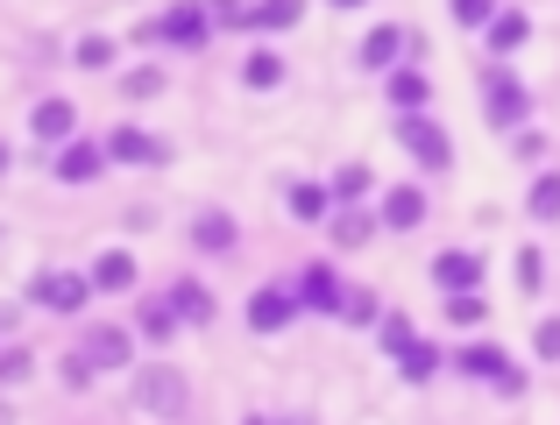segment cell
Here are the masks:
<instances>
[{
    "label": "cell",
    "instance_id": "8992f818",
    "mask_svg": "<svg viewBox=\"0 0 560 425\" xmlns=\"http://www.w3.org/2000/svg\"><path fill=\"white\" fill-rule=\"evenodd\" d=\"M299 312H305L299 284H262L256 298H248V312H242V319H248V333H284Z\"/></svg>",
    "mask_w": 560,
    "mask_h": 425
},
{
    "label": "cell",
    "instance_id": "4dcf8cb0",
    "mask_svg": "<svg viewBox=\"0 0 560 425\" xmlns=\"http://www.w3.org/2000/svg\"><path fill=\"white\" fill-rule=\"evenodd\" d=\"M164 85H171V79H164V64H136V71L121 79V93H128V99H156Z\"/></svg>",
    "mask_w": 560,
    "mask_h": 425
},
{
    "label": "cell",
    "instance_id": "7a4b0ae2",
    "mask_svg": "<svg viewBox=\"0 0 560 425\" xmlns=\"http://www.w3.org/2000/svg\"><path fill=\"white\" fill-rule=\"evenodd\" d=\"M213 28H220L213 8H199V0H178V8H164L156 22H142L136 36H142V43H171V50H199Z\"/></svg>",
    "mask_w": 560,
    "mask_h": 425
},
{
    "label": "cell",
    "instance_id": "f546056e",
    "mask_svg": "<svg viewBox=\"0 0 560 425\" xmlns=\"http://www.w3.org/2000/svg\"><path fill=\"white\" fill-rule=\"evenodd\" d=\"M57 376H65V390H93V376H100V362L85 355V347H71L65 362H57Z\"/></svg>",
    "mask_w": 560,
    "mask_h": 425
},
{
    "label": "cell",
    "instance_id": "f35d334b",
    "mask_svg": "<svg viewBox=\"0 0 560 425\" xmlns=\"http://www.w3.org/2000/svg\"><path fill=\"white\" fill-rule=\"evenodd\" d=\"M0 376H8V383H28V347H22V341L8 347V362H0Z\"/></svg>",
    "mask_w": 560,
    "mask_h": 425
},
{
    "label": "cell",
    "instance_id": "ac0fdd59",
    "mask_svg": "<svg viewBox=\"0 0 560 425\" xmlns=\"http://www.w3.org/2000/svg\"><path fill=\"white\" fill-rule=\"evenodd\" d=\"M284 206H291V220H305V227H313V220H334V206H341V199H334V185L299 178V185L284 192Z\"/></svg>",
    "mask_w": 560,
    "mask_h": 425
},
{
    "label": "cell",
    "instance_id": "e0dca14e",
    "mask_svg": "<svg viewBox=\"0 0 560 425\" xmlns=\"http://www.w3.org/2000/svg\"><path fill=\"white\" fill-rule=\"evenodd\" d=\"M433 284L447 291H476L482 284V256H468V248H447V256H433Z\"/></svg>",
    "mask_w": 560,
    "mask_h": 425
},
{
    "label": "cell",
    "instance_id": "836d02e7",
    "mask_svg": "<svg viewBox=\"0 0 560 425\" xmlns=\"http://www.w3.org/2000/svg\"><path fill=\"white\" fill-rule=\"evenodd\" d=\"M376 341H383V347H390V355H405V347H411V341H419V333H411V319H405V312H383V327H376Z\"/></svg>",
    "mask_w": 560,
    "mask_h": 425
},
{
    "label": "cell",
    "instance_id": "9c48e42d",
    "mask_svg": "<svg viewBox=\"0 0 560 425\" xmlns=\"http://www.w3.org/2000/svg\"><path fill=\"white\" fill-rule=\"evenodd\" d=\"M107 164H114V156H107V142H93V135H79V142H65V150H50L57 185H93Z\"/></svg>",
    "mask_w": 560,
    "mask_h": 425
},
{
    "label": "cell",
    "instance_id": "8fae6325",
    "mask_svg": "<svg viewBox=\"0 0 560 425\" xmlns=\"http://www.w3.org/2000/svg\"><path fill=\"white\" fill-rule=\"evenodd\" d=\"M191 248H199V256H213V262H228L234 248H242V220L220 213V206H206L199 220H191Z\"/></svg>",
    "mask_w": 560,
    "mask_h": 425
},
{
    "label": "cell",
    "instance_id": "30bf717a",
    "mask_svg": "<svg viewBox=\"0 0 560 425\" xmlns=\"http://www.w3.org/2000/svg\"><path fill=\"white\" fill-rule=\"evenodd\" d=\"M107 156H114V164H136V170H164L171 164V142L150 135V128H114V135H107Z\"/></svg>",
    "mask_w": 560,
    "mask_h": 425
},
{
    "label": "cell",
    "instance_id": "1f68e13d",
    "mask_svg": "<svg viewBox=\"0 0 560 425\" xmlns=\"http://www.w3.org/2000/svg\"><path fill=\"white\" fill-rule=\"evenodd\" d=\"M447 319H454V327H482V319H490L482 291H454V298H447Z\"/></svg>",
    "mask_w": 560,
    "mask_h": 425
},
{
    "label": "cell",
    "instance_id": "4316f807",
    "mask_svg": "<svg viewBox=\"0 0 560 425\" xmlns=\"http://www.w3.org/2000/svg\"><path fill=\"white\" fill-rule=\"evenodd\" d=\"M525 213H533V220H560V170H539V178H533Z\"/></svg>",
    "mask_w": 560,
    "mask_h": 425
},
{
    "label": "cell",
    "instance_id": "d6a6232c",
    "mask_svg": "<svg viewBox=\"0 0 560 425\" xmlns=\"http://www.w3.org/2000/svg\"><path fill=\"white\" fill-rule=\"evenodd\" d=\"M447 8H454V22H462V28H490L497 14H504L497 0H447Z\"/></svg>",
    "mask_w": 560,
    "mask_h": 425
},
{
    "label": "cell",
    "instance_id": "52a82bcc",
    "mask_svg": "<svg viewBox=\"0 0 560 425\" xmlns=\"http://www.w3.org/2000/svg\"><path fill=\"white\" fill-rule=\"evenodd\" d=\"M482 114H490V128H525L533 93H525L511 71H490V79H482Z\"/></svg>",
    "mask_w": 560,
    "mask_h": 425
},
{
    "label": "cell",
    "instance_id": "603a6c76",
    "mask_svg": "<svg viewBox=\"0 0 560 425\" xmlns=\"http://www.w3.org/2000/svg\"><path fill=\"white\" fill-rule=\"evenodd\" d=\"M370 192H376L370 164H341V170H334V199H341V206H362Z\"/></svg>",
    "mask_w": 560,
    "mask_h": 425
},
{
    "label": "cell",
    "instance_id": "6da1fadb",
    "mask_svg": "<svg viewBox=\"0 0 560 425\" xmlns=\"http://www.w3.org/2000/svg\"><path fill=\"white\" fill-rule=\"evenodd\" d=\"M136 412H142V418L178 425V418L191 412V383H185V369H171V362H142V369H136Z\"/></svg>",
    "mask_w": 560,
    "mask_h": 425
},
{
    "label": "cell",
    "instance_id": "cb8c5ba5",
    "mask_svg": "<svg viewBox=\"0 0 560 425\" xmlns=\"http://www.w3.org/2000/svg\"><path fill=\"white\" fill-rule=\"evenodd\" d=\"M397 369H405V383H433V376H440V347L433 341H411L405 355H397Z\"/></svg>",
    "mask_w": 560,
    "mask_h": 425
},
{
    "label": "cell",
    "instance_id": "44dd1931",
    "mask_svg": "<svg viewBox=\"0 0 560 425\" xmlns=\"http://www.w3.org/2000/svg\"><path fill=\"white\" fill-rule=\"evenodd\" d=\"M93 291H136V256L128 248H107V256H93Z\"/></svg>",
    "mask_w": 560,
    "mask_h": 425
},
{
    "label": "cell",
    "instance_id": "60d3db41",
    "mask_svg": "<svg viewBox=\"0 0 560 425\" xmlns=\"http://www.w3.org/2000/svg\"><path fill=\"white\" fill-rule=\"evenodd\" d=\"M334 8H362V0H334Z\"/></svg>",
    "mask_w": 560,
    "mask_h": 425
},
{
    "label": "cell",
    "instance_id": "8d00e7d4",
    "mask_svg": "<svg viewBox=\"0 0 560 425\" xmlns=\"http://www.w3.org/2000/svg\"><path fill=\"white\" fill-rule=\"evenodd\" d=\"M533 347H539V362H560V319H539Z\"/></svg>",
    "mask_w": 560,
    "mask_h": 425
},
{
    "label": "cell",
    "instance_id": "ffe728a7",
    "mask_svg": "<svg viewBox=\"0 0 560 425\" xmlns=\"http://www.w3.org/2000/svg\"><path fill=\"white\" fill-rule=\"evenodd\" d=\"M171 298H178V312H185V327H213V291L199 284V276H171Z\"/></svg>",
    "mask_w": 560,
    "mask_h": 425
},
{
    "label": "cell",
    "instance_id": "74e56055",
    "mask_svg": "<svg viewBox=\"0 0 560 425\" xmlns=\"http://www.w3.org/2000/svg\"><path fill=\"white\" fill-rule=\"evenodd\" d=\"M511 150H518L525 164H539V156H547V135H539V128H518V142H511Z\"/></svg>",
    "mask_w": 560,
    "mask_h": 425
},
{
    "label": "cell",
    "instance_id": "277c9868",
    "mask_svg": "<svg viewBox=\"0 0 560 425\" xmlns=\"http://www.w3.org/2000/svg\"><path fill=\"white\" fill-rule=\"evenodd\" d=\"M397 142L419 156V170H447L454 164V142H447V128H440L433 114H397Z\"/></svg>",
    "mask_w": 560,
    "mask_h": 425
},
{
    "label": "cell",
    "instance_id": "b9f144b4",
    "mask_svg": "<svg viewBox=\"0 0 560 425\" xmlns=\"http://www.w3.org/2000/svg\"><path fill=\"white\" fill-rule=\"evenodd\" d=\"M242 425H270V418H242Z\"/></svg>",
    "mask_w": 560,
    "mask_h": 425
},
{
    "label": "cell",
    "instance_id": "4fadbf2b",
    "mask_svg": "<svg viewBox=\"0 0 560 425\" xmlns=\"http://www.w3.org/2000/svg\"><path fill=\"white\" fill-rule=\"evenodd\" d=\"M28 128H36V142H50V150H65V142H79V107H71L65 93L36 99V114H28Z\"/></svg>",
    "mask_w": 560,
    "mask_h": 425
},
{
    "label": "cell",
    "instance_id": "3957f363",
    "mask_svg": "<svg viewBox=\"0 0 560 425\" xmlns=\"http://www.w3.org/2000/svg\"><path fill=\"white\" fill-rule=\"evenodd\" d=\"M28 298H36L43 312H57V319H79L85 305H93V276H79V270H43L36 284H28Z\"/></svg>",
    "mask_w": 560,
    "mask_h": 425
},
{
    "label": "cell",
    "instance_id": "83f0119b",
    "mask_svg": "<svg viewBox=\"0 0 560 425\" xmlns=\"http://www.w3.org/2000/svg\"><path fill=\"white\" fill-rule=\"evenodd\" d=\"M305 0H256V36H270V28H299Z\"/></svg>",
    "mask_w": 560,
    "mask_h": 425
},
{
    "label": "cell",
    "instance_id": "7c38bea8",
    "mask_svg": "<svg viewBox=\"0 0 560 425\" xmlns=\"http://www.w3.org/2000/svg\"><path fill=\"white\" fill-rule=\"evenodd\" d=\"M178 327H185V312H178V298H171V284H164V291H142V298H136V333H142V341L164 347Z\"/></svg>",
    "mask_w": 560,
    "mask_h": 425
},
{
    "label": "cell",
    "instance_id": "ba28073f",
    "mask_svg": "<svg viewBox=\"0 0 560 425\" xmlns=\"http://www.w3.org/2000/svg\"><path fill=\"white\" fill-rule=\"evenodd\" d=\"M136 341H142V333H136V327H121V319H93L79 347L100 362V369H128V362H136Z\"/></svg>",
    "mask_w": 560,
    "mask_h": 425
},
{
    "label": "cell",
    "instance_id": "f1b7e54d",
    "mask_svg": "<svg viewBox=\"0 0 560 425\" xmlns=\"http://www.w3.org/2000/svg\"><path fill=\"white\" fill-rule=\"evenodd\" d=\"M341 319H348V327H383V305H376V291L348 284V305H341Z\"/></svg>",
    "mask_w": 560,
    "mask_h": 425
},
{
    "label": "cell",
    "instance_id": "ab89813d",
    "mask_svg": "<svg viewBox=\"0 0 560 425\" xmlns=\"http://www.w3.org/2000/svg\"><path fill=\"white\" fill-rule=\"evenodd\" d=\"M539 276H547V270H539V248H518V284L539 291Z\"/></svg>",
    "mask_w": 560,
    "mask_h": 425
},
{
    "label": "cell",
    "instance_id": "2e32d148",
    "mask_svg": "<svg viewBox=\"0 0 560 425\" xmlns=\"http://www.w3.org/2000/svg\"><path fill=\"white\" fill-rule=\"evenodd\" d=\"M376 220L390 234H411L425 220V192H419V185H390V192H383V206H376Z\"/></svg>",
    "mask_w": 560,
    "mask_h": 425
},
{
    "label": "cell",
    "instance_id": "e575fe53",
    "mask_svg": "<svg viewBox=\"0 0 560 425\" xmlns=\"http://www.w3.org/2000/svg\"><path fill=\"white\" fill-rule=\"evenodd\" d=\"M220 28H256V0H213Z\"/></svg>",
    "mask_w": 560,
    "mask_h": 425
},
{
    "label": "cell",
    "instance_id": "7402d4cb",
    "mask_svg": "<svg viewBox=\"0 0 560 425\" xmlns=\"http://www.w3.org/2000/svg\"><path fill=\"white\" fill-rule=\"evenodd\" d=\"M397 57H405V28H397V22H383V28L362 36V64H370V71H397Z\"/></svg>",
    "mask_w": 560,
    "mask_h": 425
},
{
    "label": "cell",
    "instance_id": "9a60e30c",
    "mask_svg": "<svg viewBox=\"0 0 560 425\" xmlns=\"http://www.w3.org/2000/svg\"><path fill=\"white\" fill-rule=\"evenodd\" d=\"M383 93H390V114H425V99H433V79H425L419 64H397L390 79H383Z\"/></svg>",
    "mask_w": 560,
    "mask_h": 425
},
{
    "label": "cell",
    "instance_id": "5bb4252c",
    "mask_svg": "<svg viewBox=\"0 0 560 425\" xmlns=\"http://www.w3.org/2000/svg\"><path fill=\"white\" fill-rule=\"evenodd\" d=\"M299 298L313 305V312H334V319H341V305H348V284L327 270V262H305V270H299Z\"/></svg>",
    "mask_w": 560,
    "mask_h": 425
},
{
    "label": "cell",
    "instance_id": "d4e9b609",
    "mask_svg": "<svg viewBox=\"0 0 560 425\" xmlns=\"http://www.w3.org/2000/svg\"><path fill=\"white\" fill-rule=\"evenodd\" d=\"M482 43H490L497 57H511V50H518V43H525V14H518V8H504V14H497L490 28H482Z\"/></svg>",
    "mask_w": 560,
    "mask_h": 425
},
{
    "label": "cell",
    "instance_id": "5b68a950",
    "mask_svg": "<svg viewBox=\"0 0 560 425\" xmlns=\"http://www.w3.org/2000/svg\"><path fill=\"white\" fill-rule=\"evenodd\" d=\"M454 369H462V376H482V383H490V390H504V398H518V390H525V369L504 355V347H490V341L462 347V355H454Z\"/></svg>",
    "mask_w": 560,
    "mask_h": 425
},
{
    "label": "cell",
    "instance_id": "d590c367",
    "mask_svg": "<svg viewBox=\"0 0 560 425\" xmlns=\"http://www.w3.org/2000/svg\"><path fill=\"white\" fill-rule=\"evenodd\" d=\"M71 57H79L85 71H107V64H114V36H85V43H79Z\"/></svg>",
    "mask_w": 560,
    "mask_h": 425
},
{
    "label": "cell",
    "instance_id": "d6986e66",
    "mask_svg": "<svg viewBox=\"0 0 560 425\" xmlns=\"http://www.w3.org/2000/svg\"><path fill=\"white\" fill-rule=\"evenodd\" d=\"M383 227V220L370 213V206H334V220H327V234H334V248H362L370 234Z\"/></svg>",
    "mask_w": 560,
    "mask_h": 425
},
{
    "label": "cell",
    "instance_id": "484cf974",
    "mask_svg": "<svg viewBox=\"0 0 560 425\" xmlns=\"http://www.w3.org/2000/svg\"><path fill=\"white\" fill-rule=\"evenodd\" d=\"M242 85H256V93L284 85V57H277V50H248V64H242Z\"/></svg>",
    "mask_w": 560,
    "mask_h": 425
}]
</instances>
